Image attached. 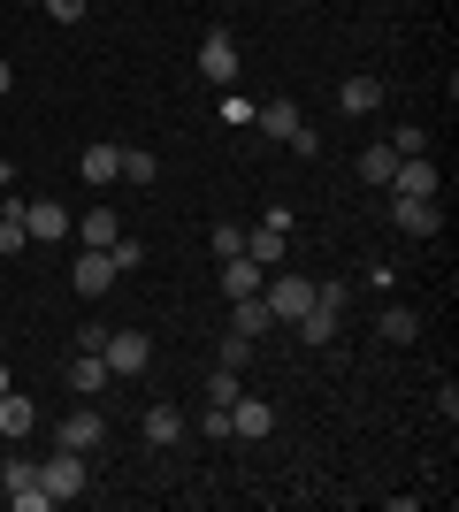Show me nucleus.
<instances>
[{
  "mask_svg": "<svg viewBox=\"0 0 459 512\" xmlns=\"http://www.w3.org/2000/svg\"><path fill=\"white\" fill-rule=\"evenodd\" d=\"M39 490L54 497V505H77V497H85V451H54V459H39Z\"/></svg>",
  "mask_w": 459,
  "mask_h": 512,
  "instance_id": "obj_1",
  "label": "nucleus"
},
{
  "mask_svg": "<svg viewBox=\"0 0 459 512\" xmlns=\"http://www.w3.org/2000/svg\"><path fill=\"white\" fill-rule=\"evenodd\" d=\"M100 360H108V375H146V367H153V344H146V329H108Z\"/></svg>",
  "mask_w": 459,
  "mask_h": 512,
  "instance_id": "obj_2",
  "label": "nucleus"
},
{
  "mask_svg": "<svg viewBox=\"0 0 459 512\" xmlns=\"http://www.w3.org/2000/svg\"><path fill=\"white\" fill-rule=\"evenodd\" d=\"M238 46H230V31H207V39H199V77H207V85H215V92H230V85H238Z\"/></svg>",
  "mask_w": 459,
  "mask_h": 512,
  "instance_id": "obj_3",
  "label": "nucleus"
},
{
  "mask_svg": "<svg viewBox=\"0 0 459 512\" xmlns=\"http://www.w3.org/2000/svg\"><path fill=\"white\" fill-rule=\"evenodd\" d=\"M437 192H444V176H437L429 153H406V161L391 169V199H437Z\"/></svg>",
  "mask_w": 459,
  "mask_h": 512,
  "instance_id": "obj_4",
  "label": "nucleus"
},
{
  "mask_svg": "<svg viewBox=\"0 0 459 512\" xmlns=\"http://www.w3.org/2000/svg\"><path fill=\"white\" fill-rule=\"evenodd\" d=\"M0 490H8V505H16V512H46V505H54V497L39 490V467H31V459H8Z\"/></svg>",
  "mask_w": 459,
  "mask_h": 512,
  "instance_id": "obj_5",
  "label": "nucleus"
},
{
  "mask_svg": "<svg viewBox=\"0 0 459 512\" xmlns=\"http://www.w3.org/2000/svg\"><path fill=\"white\" fill-rule=\"evenodd\" d=\"M261 299H268L276 321H299L306 306H314V283H306V276H276V283H261Z\"/></svg>",
  "mask_w": 459,
  "mask_h": 512,
  "instance_id": "obj_6",
  "label": "nucleus"
},
{
  "mask_svg": "<svg viewBox=\"0 0 459 512\" xmlns=\"http://www.w3.org/2000/svg\"><path fill=\"white\" fill-rule=\"evenodd\" d=\"M69 283H77V299H100L115 283V260L100 253V245H77V268H69Z\"/></svg>",
  "mask_w": 459,
  "mask_h": 512,
  "instance_id": "obj_7",
  "label": "nucleus"
},
{
  "mask_svg": "<svg viewBox=\"0 0 459 512\" xmlns=\"http://www.w3.org/2000/svg\"><path fill=\"white\" fill-rule=\"evenodd\" d=\"M23 230H31V245H62L69 237V207L62 199H31V207H23Z\"/></svg>",
  "mask_w": 459,
  "mask_h": 512,
  "instance_id": "obj_8",
  "label": "nucleus"
},
{
  "mask_svg": "<svg viewBox=\"0 0 459 512\" xmlns=\"http://www.w3.org/2000/svg\"><path fill=\"white\" fill-rule=\"evenodd\" d=\"M391 222L406 237H437L444 230V207H437V199H391Z\"/></svg>",
  "mask_w": 459,
  "mask_h": 512,
  "instance_id": "obj_9",
  "label": "nucleus"
},
{
  "mask_svg": "<svg viewBox=\"0 0 459 512\" xmlns=\"http://www.w3.org/2000/svg\"><path fill=\"white\" fill-rule=\"evenodd\" d=\"M54 436H62V451H92V444H100V436H108V421H100V413H92V406H77V413H69L62 428H54Z\"/></svg>",
  "mask_w": 459,
  "mask_h": 512,
  "instance_id": "obj_10",
  "label": "nucleus"
},
{
  "mask_svg": "<svg viewBox=\"0 0 459 512\" xmlns=\"http://www.w3.org/2000/svg\"><path fill=\"white\" fill-rule=\"evenodd\" d=\"M268 428H276V413H268V398H245V390H238V406H230V436H253V444H261Z\"/></svg>",
  "mask_w": 459,
  "mask_h": 512,
  "instance_id": "obj_11",
  "label": "nucleus"
},
{
  "mask_svg": "<svg viewBox=\"0 0 459 512\" xmlns=\"http://www.w3.org/2000/svg\"><path fill=\"white\" fill-rule=\"evenodd\" d=\"M253 291H261V260L230 253V260H222V299H253Z\"/></svg>",
  "mask_w": 459,
  "mask_h": 512,
  "instance_id": "obj_12",
  "label": "nucleus"
},
{
  "mask_svg": "<svg viewBox=\"0 0 459 512\" xmlns=\"http://www.w3.org/2000/svg\"><path fill=\"white\" fill-rule=\"evenodd\" d=\"M69 390H77V398H92V390H108V360H100V352H69Z\"/></svg>",
  "mask_w": 459,
  "mask_h": 512,
  "instance_id": "obj_13",
  "label": "nucleus"
},
{
  "mask_svg": "<svg viewBox=\"0 0 459 512\" xmlns=\"http://www.w3.org/2000/svg\"><path fill=\"white\" fill-rule=\"evenodd\" d=\"M31 428H39V406H31V398H23V390H0V436H31Z\"/></svg>",
  "mask_w": 459,
  "mask_h": 512,
  "instance_id": "obj_14",
  "label": "nucleus"
},
{
  "mask_svg": "<svg viewBox=\"0 0 459 512\" xmlns=\"http://www.w3.org/2000/svg\"><path fill=\"white\" fill-rule=\"evenodd\" d=\"M337 314H345V306H329V299H314V306H306L299 321H291V329H299L306 344H337Z\"/></svg>",
  "mask_w": 459,
  "mask_h": 512,
  "instance_id": "obj_15",
  "label": "nucleus"
},
{
  "mask_svg": "<svg viewBox=\"0 0 459 512\" xmlns=\"http://www.w3.org/2000/svg\"><path fill=\"white\" fill-rule=\"evenodd\" d=\"M138 436H146V444H161V451H169V444H184V413H176V406H146Z\"/></svg>",
  "mask_w": 459,
  "mask_h": 512,
  "instance_id": "obj_16",
  "label": "nucleus"
},
{
  "mask_svg": "<svg viewBox=\"0 0 459 512\" xmlns=\"http://www.w3.org/2000/svg\"><path fill=\"white\" fill-rule=\"evenodd\" d=\"M230 306H238V314H230V329H238V337H253V344H261L268 329H276V314H268V299H261V291H253V299H230Z\"/></svg>",
  "mask_w": 459,
  "mask_h": 512,
  "instance_id": "obj_17",
  "label": "nucleus"
},
{
  "mask_svg": "<svg viewBox=\"0 0 459 512\" xmlns=\"http://www.w3.org/2000/svg\"><path fill=\"white\" fill-rule=\"evenodd\" d=\"M337 107H345V115H375V107H383V77H345Z\"/></svg>",
  "mask_w": 459,
  "mask_h": 512,
  "instance_id": "obj_18",
  "label": "nucleus"
},
{
  "mask_svg": "<svg viewBox=\"0 0 459 512\" xmlns=\"http://www.w3.org/2000/svg\"><path fill=\"white\" fill-rule=\"evenodd\" d=\"M77 169H85V184H115V176H123V146H85Z\"/></svg>",
  "mask_w": 459,
  "mask_h": 512,
  "instance_id": "obj_19",
  "label": "nucleus"
},
{
  "mask_svg": "<svg viewBox=\"0 0 459 512\" xmlns=\"http://www.w3.org/2000/svg\"><path fill=\"white\" fill-rule=\"evenodd\" d=\"M115 237H123V222H115V214H108V207H92V214H85V222H77V245H100V253H108Z\"/></svg>",
  "mask_w": 459,
  "mask_h": 512,
  "instance_id": "obj_20",
  "label": "nucleus"
},
{
  "mask_svg": "<svg viewBox=\"0 0 459 512\" xmlns=\"http://www.w3.org/2000/svg\"><path fill=\"white\" fill-rule=\"evenodd\" d=\"M375 321H383V337H391V344H414L421 337V314H414V306H375Z\"/></svg>",
  "mask_w": 459,
  "mask_h": 512,
  "instance_id": "obj_21",
  "label": "nucleus"
},
{
  "mask_svg": "<svg viewBox=\"0 0 459 512\" xmlns=\"http://www.w3.org/2000/svg\"><path fill=\"white\" fill-rule=\"evenodd\" d=\"M253 123H261V138H291V130H299V107H291V100H268Z\"/></svg>",
  "mask_w": 459,
  "mask_h": 512,
  "instance_id": "obj_22",
  "label": "nucleus"
},
{
  "mask_svg": "<svg viewBox=\"0 0 459 512\" xmlns=\"http://www.w3.org/2000/svg\"><path fill=\"white\" fill-rule=\"evenodd\" d=\"M245 253L261 260V268H276V260H284V230H268V222H261V230H245Z\"/></svg>",
  "mask_w": 459,
  "mask_h": 512,
  "instance_id": "obj_23",
  "label": "nucleus"
},
{
  "mask_svg": "<svg viewBox=\"0 0 459 512\" xmlns=\"http://www.w3.org/2000/svg\"><path fill=\"white\" fill-rule=\"evenodd\" d=\"M391 169H398L391 146H368V153H360V176H368V184H383V192H391Z\"/></svg>",
  "mask_w": 459,
  "mask_h": 512,
  "instance_id": "obj_24",
  "label": "nucleus"
},
{
  "mask_svg": "<svg viewBox=\"0 0 459 512\" xmlns=\"http://www.w3.org/2000/svg\"><path fill=\"white\" fill-rule=\"evenodd\" d=\"M153 176H161V161L146 146H123V184H153Z\"/></svg>",
  "mask_w": 459,
  "mask_h": 512,
  "instance_id": "obj_25",
  "label": "nucleus"
},
{
  "mask_svg": "<svg viewBox=\"0 0 459 512\" xmlns=\"http://www.w3.org/2000/svg\"><path fill=\"white\" fill-rule=\"evenodd\" d=\"M23 245H31V230H23V207H8V214H0V253L16 260Z\"/></svg>",
  "mask_w": 459,
  "mask_h": 512,
  "instance_id": "obj_26",
  "label": "nucleus"
},
{
  "mask_svg": "<svg viewBox=\"0 0 459 512\" xmlns=\"http://www.w3.org/2000/svg\"><path fill=\"white\" fill-rule=\"evenodd\" d=\"M383 146H391L398 161H406V153H429V130H421V123H398L391 138H383Z\"/></svg>",
  "mask_w": 459,
  "mask_h": 512,
  "instance_id": "obj_27",
  "label": "nucleus"
},
{
  "mask_svg": "<svg viewBox=\"0 0 459 512\" xmlns=\"http://www.w3.org/2000/svg\"><path fill=\"white\" fill-rule=\"evenodd\" d=\"M207 406H238V367H215V375H207Z\"/></svg>",
  "mask_w": 459,
  "mask_h": 512,
  "instance_id": "obj_28",
  "label": "nucleus"
},
{
  "mask_svg": "<svg viewBox=\"0 0 459 512\" xmlns=\"http://www.w3.org/2000/svg\"><path fill=\"white\" fill-rule=\"evenodd\" d=\"M207 245H215V260H230V253H245V230H238V222H215Z\"/></svg>",
  "mask_w": 459,
  "mask_h": 512,
  "instance_id": "obj_29",
  "label": "nucleus"
},
{
  "mask_svg": "<svg viewBox=\"0 0 459 512\" xmlns=\"http://www.w3.org/2000/svg\"><path fill=\"white\" fill-rule=\"evenodd\" d=\"M222 367H253V337H238V329H230V337H222Z\"/></svg>",
  "mask_w": 459,
  "mask_h": 512,
  "instance_id": "obj_30",
  "label": "nucleus"
},
{
  "mask_svg": "<svg viewBox=\"0 0 459 512\" xmlns=\"http://www.w3.org/2000/svg\"><path fill=\"white\" fill-rule=\"evenodd\" d=\"M108 260H115V276H123V268H138V260H146V245H123V237H115Z\"/></svg>",
  "mask_w": 459,
  "mask_h": 512,
  "instance_id": "obj_31",
  "label": "nucleus"
},
{
  "mask_svg": "<svg viewBox=\"0 0 459 512\" xmlns=\"http://www.w3.org/2000/svg\"><path fill=\"white\" fill-rule=\"evenodd\" d=\"M199 436H230V406H207V413H199Z\"/></svg>",
  "mask_w": 459,
  "mask_h": 512,
  "instance_id": "obj_32",
  "label": "nucleus"
},
{
  "mask_svg": "<svg viewBox=\"0 0 459 512\" xmlns=\"http://www.w3.org/2000/svg\"><path fill=\"white\" fill-rule=\"evenodd\" d=\"M39 8H46L54 23H77V16H85V0H39Z\"/></svg>",
  "mask_w": 459,
  "mask_h": 512,
  "instance_id": "obj_33",
  "label": "nucleus"
},
{
  "mask_svg": "<svg viewBox=\"0 0 459 512\" xmlns=\"http://www.w3.org/2000/svg\"><path fill=\"white\" fill-rule=\"evenodd\" d=\"M8 85H16V69H8V62H0V100H8Z\"/></svg>",
  "mask_w": 459,
  "mask_h": 512,
  "instance_id": "obj_34",
  "label": "nucleus"
},
{
  "mask_svg": "<svg viewBox=\"0 0 459 512\" xmlns=\"http://www.w3.org/2000/svg\"><path fill=\"white\" fill-rule=\"evenodd\" d=\"M0 390H8V375H0Z\"/></svg>",
  "mask_w": 459,
  "mask_h": 512,
  "instance_id": "obj_35",
  "label": "nucleus"
}]
</instances>
